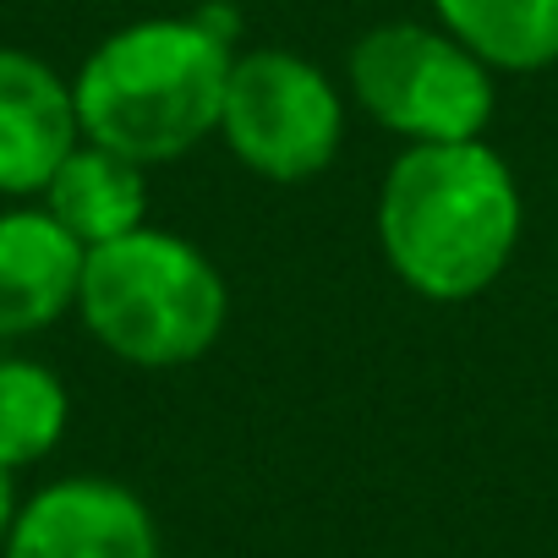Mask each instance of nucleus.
I'll use <instances>...</instances> for the list:
<instances>
[{
    "mask_svg": "<svg viewBox=\"0 0 558 558\" xmlns=\"http://www.w3.org/2000/svg\"><path fill=\"white\" fill-rule=\"evenodd\" d=\"M77 313L116 362L170 373L214 351L230 318V291L203 246L143 225L121 241L88 246Z\"/></svg>",
    "mask_w": 558,
    "mask_h": 558,
    "instance_id": "3",
    "label": "nucleus"
},
{
    "mask_svg": "<svg viewBox=\"0 0 558 558\" xmlns=\"http://www.w3.org/2000/svg\"><path fill=\"white\" fill-rule=\"evenodd\" d=\"M17 471H7V465H0V547H7V536H12V520H17V482H12Z\"/></svg>",
    "mask_w": 558,
    "mask_h": 558,
    "instance_id": "12",
    "label": "nucleus"
},
{
    "mask_svg": "<svg viewBox=\"0 0 558 558\" xmlns=\"http://www.w3.org/2000/svg\"><path fill=\"white\" fill-rule=\"evenodd\" d=\"M219 137L252 175L274 186H302L340 159L345 105L324 66L296 50L257 45L230 61Z\"/></svg>",
    "mask_w": 558,
    "mask_h": 558,
    "instance_id": "5",
    "label": "nucleus"
},
{
    "mask_svg": "<svg viewBox=\"0 0 558 558\" xmlns=\"http://www.w3.org/2000/svg\"><path fill=\"white\" fill-rule=\"evenodd\" d=\"M235 39L192 17H148L116 28L72 77L77 126L88 143L132 159L170 165L219 132Z\"/></svg>",
    "mask_w": 558,
    "mask_h": 558,
    "instance_id": "2",
    "label": "nucleus"
},
{
    "mask_svg": "<svg viewBox=\"0 0 558 558\" xmlns=\"http://www.w3.org/2000/svg\"><path fill=\"white\" fill-rule=\"evenodd\" d=\"M66 422H72L66 384L45 362L28 356L0 362V465L7 471L39 465L66 438Z\"/></svg>",
    "mask_w": 558,
    "mask_h": 558,
    "instance_id": "11",
    "label": "nucleus"
},
{
    "mask_svg": "<svg viewBox=\"0 0 558 558\" xmlns=\"http://www.w3.org/2000/svg\"><path fill=\"white\" fill-rule=\"evenodd\" d=\"M0 558H159V525L126 482L61 476L17 504Z\"/></svg>",
    "mask_w": 558,
    "mask_h": 558,
    "instance_id": "6",
    "label": "nucleus"
},
{
    "mask_svg": "<svg viewBox=\"0 0 558 558\" xmlns=\"http://www.w3.org/2000/svg\"><path fill=\"white\" fill-rule=\"evenodd\" d=\"M433 12L493 72H547L558 61V0H433Z\"/></svg>",
    "mask_w": 558,
    "mask_h": 558,
    "instance_id": "10",
    "label": "nucleus"
},
{
    "mask_svg": "<svg viewBox=\"0 0 558 558\" xmlns=\"http://www.w3.org/2000/svg\"><path fill=\"white\" fill-rule=\"evenodd\" d=\"M39 197L83 246H105V241H121V235L148 225L143 165H132V159H121V154L88 143V137L61 159V170L50 175V186Z\"/></svg>",
    "mask_w": 558,
    "mask_h": 558,
    "instance_id": "9",
    "label": "nucleus"
},
{
    "mask_svg": "<svg viewBox=\"0 0 558 558\" xmlns=\"http://www.w3.org/2000/svg\"><path fill=\"white\" fill-rule=\"evenodd\" d=\"M520 219L514 170L482 137L405 143L378 186L384 263L427 302L482 296L514 257Z\"/></svg>",
    "mask_w": 558,
    "mask_h": 558,
    "instance_id": "1",
    "label": "nucleus"
},
{
    "mask_svg": "<svg viewBox=\"0 0 558 558\" xmlns=\"http://www.w3.org/2000/svg\"><path fill=\"white\" fill-rule=\"evenodd\" d=\"M88 246L50 208L0 214V340H23L77 307Z\"/></svg>",
    "mask_w": 558,
    "mask_h": 558,
    "instance_id": "8",
    "label": "nucleus"
},
{
    "mask_svg": "<svg viewBox=\"0 0 558 558\" xmlns=\"http://www.w3.org/2000/svg\"><path fill=\"white\" fill-rule=\"evenodd\" d=\"M77 143L72 83L50 61L0 45V197H39Z\"/></svg>",
    "mask_w": 558,
    "mask_h": 558,
    "instance_id": "7",
    "label": "nucleus"
},
{
    "mask_svg": "<svg viewBox=\"0 0 558 558\" xmlns=\"http://www.w3.org/2000/svg\"><path fill=\"white\" fill-rule=\"evenodd\" d=\"M356 105L405 143H471L493 121V66L427 23H384L345 61Z\"/></svg>",
    "mask_w": 558,
    "mask_h": 558,
    "instance_id": "4",
    "label": "nucleus"
}]
</instances>
